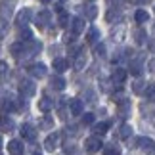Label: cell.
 I'll return each instance as SVG.
<instances>
[{
    "instance_id": "1",
    "label": "cell",
    "mask_w": 155,
    "mask_h": 155,
    "mask_svg": "<svg viewBox=\"0 0 155 155\" xmlns=\"http://www.w3.org/2000/svg\"><path fill=\"white\" fill-rule=\"evenodd\" d=\"M104 147V144H102V138L100 136H90V138H86V142H84V150L88 151V153H96V151H100Z\"/></svg>"
},
{
    "instance_id": "2",
    "label": "cell",
    "mask_w": 155,
    "mask_h": 155,
    "mask_svg": "<svg viewBox=\"0 0 155 155\" xmlns=\"http://www.w3.org/2000/svg\"><path fill=\"white\" fill-rule=\"evenodd\" d=\"M27 71H29L31 77H35V79H42V77H46V73H48V69H46L44 63H31Z\"/></svg>"
},
{
    "instance_id": "3",
    "label": "cell",
    "mask_w": 155,
    "mask_h": 155,
    "mask_svg": "<svg viewBox=\"0 0 155 155\" xmlns=\"http://www.w3.org/2000/svg\"><path fill=\"white\" fill-rule=\"evenodd\" d=\"M31 17H33V12L29 10V8H23V10L19 12V14L15 15V23H17L19 27L25 29V27L29 25V23H31Z\"/></svg>"
},
{
    "instance_id": "4",
    "label": "cell",
    "mask_w": 155,
    "mask_h": 155,
    "mask_svg": "<svg viewBox=\"0 0 155 155\" xmlns=\"http://www.w3.org/2000/svg\"><path fill=\"white\" fill-rule=\"evenodd\" d=\"M35 92H37V86H35L33 81H21L19 82V94L25 98H31L35 96Z\"/></svg>"
},
{
    "instance_id": "5",
    "label": "cell",
    "mask_w": 155,
    "mask_h": 155,
    "mask_svg": "<svg viewBox=\"0 0 155 155\" xmlns=\"http://www.w3.org/2000/svg\"><path fill=\"white\" fill-rule=\"evenodd\" d=\"M136 146H138L142 151H146V153H155V142H153L151 138L142 136V138L136 140Z\"/></svg>"
},
{
    "instance_id": "6",
    "label": "cell",
    "mask_w": 155,
    "mask_h": 155,
    "mask_svg": "<svg viewBox=\"0 0 155 155\" xmlns=\"http://www.w3.org/2000/svg\"><path fill=\"white\" fill-rule=\"evenodd\" d=\"M21 136L25 140H29V142H35V140H37V128H35L31 123L21 124Z\"/></svg>"
},
{
    "instance_id": "7",
    "label": "cell",
    "mask_w": 155,
    "mask_h": 155,
    "mask_svg": "<svg viewBox=\"0 0 155 155\" xmlns=\"http://www.w3.org/2000/svg\"><path fill=\"white\" fill-rule=\"evenodd\" d=\"M58 146H59V132H52L48 138L44 140V150L54 151V150H58Z\"/></svg>"
},
{
    "instance_id": "8",
    "label": "cell",
    "mask_w": 155,
    "mask_h": 155,
    "mask_svg": "<svg viewBox=\"0 0 155 155\" xmlns=\"http://www.w3.org/2000/svg\"><path fill=\"white\" fill-rule=\"evenodd\" d=\"M52 67H54V71H56L58 75H61V73H65V71L69 69V61L63 59V58H56L52 61Z\"/></svg>"
},
{
    "instance_id": "9",
    "label": "cell",
    "mask_w": 155,
    "mask_h": 155,
    "mask_svg": "<svg viewBox=\"0 0 155 155\" xmlns=\"http://www.w3.org/2000/svg\"><path fill=\"white\" fill-rule=\"evenodd\" d=\"M124 79H127V71H124V69L117 67L115 71H113V75H111V82H113L115 86H121L123 82H124Z\"/></svg>"
},
{
    "instance_id": "10",
    "label": "cell",
    "mask_w": 155,
    "mask_h": 155,
    "mask_svg": "<svg viewBox=\"0 0 155 155\" xmlns=\"http://www.w3.org/2000/svg\"><path fill=\"white\" fill-rule=\"evenodd\" d=\"M50 12L48 10H42V12H38V15H37V23H35V25H37L38 29H44L46 25H48L50 23Z\"/></svg>"
},
{
    "instance_id": "11",
    "label": "cell",
    "mask_w": 155,
    "mask_h": 155,
    "mask_svg": "<svg viewBox=\"0 0 155 155\" xmlns=\"http://www.w3.org/2000/svg\"><path fill=\"white\" fill-rule=\"evenodd\" d=\"M69 109H71V115H82V109H84V104L82 100H69Z\"/></svg>"
},
{
    "instance_id": "12",
    "label": "cell",
    "mask_w": 155,
    "mask_h": 155,
    "mask_svg": "<svg viewBox=\"0 0 155 155\" xmlns=\"http://www.w3.org/2000/svg\"><path fill=\"white\" fill-rule=\"evenodd\" d=\"M75 69L77 71H82L84 69V65H86V56H84V50H79L75 54Z\"/></svg>"
},
{
    "instance_id": "13",
    "label": "cell",
    "mask_w": 155,
    "mask_h": 155,
    "mask_svg": "<svg viewBox=\"0 0 155 155\" xmlns=\"http://www.w3.org/2000/svg\"><path fill=\"white\" fill-rule=\"evenodd\" d=\"M14 119H10L8 115H2V119H0V130L2 132H12L14 130Z\"/></svg>"
},
{
    "instance_id": "14",
    "label": "cell",
    "mask_w": 155,
    "mask_h": 155,
    "mask_svg": "<svg viewBox=\"0 0 155 155\" xmlns=\"http://www.w3.org/2000/svg\"><path fill=\"white\" fill-rule=\"evenodd\" d=\"M8 151H10V155H21L23 153V144L19 140H12V142H8Z\"/></svg>"
},
{
    "instance_id": "15",
    "label": "cell",
    "mask_w": 155,
    "mask_h": 155,
    "mask_svg": "<svg viewBox=\"0 0 155 155\" xmlns=\"http://www.w3.org/2000/svg\"><path fill=\"white\" fill-rule=\"evenodd\" d=\"M71 31H73L75 37H77V35H81L82 31H84V19H81V17H75V19L71 21Z\"/></svg>"
},
{
    "instance_id": "16",
    "label": "cell",
    "mask_w": 155,
    "mask_h": 155,
    "mask_svg": "<svg viewBox=\"0 0 155 155\" xmlns=\"http://www.w3.org/2000/svg\"><path fill=\"white\" fill-rule=\"evenodd\" d=\"M38 109L40 111H42V113H50L52 109H54V102H52V100L50 98H40L38 100Z\"/></svg>"
},
{
    "instance_id": "17",
    "label": "cell",
    "mask_w": 155,
    "mask_h": 155,
    "mask_svg": "<svg viewBox=\"0 0 155 155\" xmlns=\"http://www.w3.org/2000/svg\"><path fill=\"white\" fill-rule=\"evenodd\" d=\"M50 86L54 88V90H63V88H65V79L59 77V75L52 77V79H50Z\"/></svg>"
},
{
    "instance_id": "18",
    "label": "cell",
    "mask_w": 155,
    "mask_h": 155,
    "mask_svg": "<svg viewBox=\"0 0 155 155\" xmlns=\"http://www.w3.org/2000/svg\"><path fill=\"white\" fill-rule=\"evenodd\" d=\"M94 136H104L107 130H109V123L104 121V123H98V124H94Z\"/></svg>"
},
{
    "instance_id": "19",
    "label": "cell",
    "mask_w": 155,
    "mask_h": 155,
    "mask_svg": "<svg viewBox=\"0 0 155 155\" xmlns=\"http://www.w3.org/2000/svg\"><path fill=\"white\" fill-rule=\"evenodd\" d=\"M10 15H12V6L6 4V2H2V4H0V21L10 19Z\"/></svg>"
},
{
    "instance_id": "20",
    "label": "cell",
    "mask_w": 155,
    "mask_h": 155,
    "mask_svg": "<svg viewBox=\"0 0 155 155\" xmlns=\"http://www.w3.org/2000/svg\"><path fill=\"white\" fill-rule=\"evenodd\" d=\"M82 10H84V17H86V19H90V21H92V19H96V15H98V8H96L94 4L84 6Z\"/></svg>"
},
{
    "instance_id": "21",
    "label": "cell",
    "mask_w": 155,
    "mask_h": 155,
    "mask_svg": "<svg viewBox=\"0 0 155 155\" xmlns=\"http://www.w3.org/2000/svg\"><path fill=\"white\" fill-rule=\"evenodd\" d=\"M98 40H100V31L96 27H92L90 31H88V35H86V42L88 44H96Z\"/></svg>"
},
{
    "instance_id": "22",
    "label": "cell",
    "mask_w": 155,
    "mask_h": 155,
    "mask_svg": "<svg viewBox=\"0 0 155 155\" xmlns=\"http://www.w3.org/2000/svg\"><path fill=\"white\" fill-rule=\"evenodd\" d=\"M104 155H121V147L117 144H107L104 146Z\"/></svg>"
},
{
    "instance_id": "23",
    "label": "cell",
    "mask_w": 155,
    "mask_h": 155,
    "mask_svg": "<svg viewBox=\"0 0 155 155\" xmlns=\"http://www.w3.org/2000/svg\"><path fill=\"white\" fill-rule=\"evenodd\" d=\"M130 136H132V127H130V124H123L121 130H119V138H121V140H128Z\"/></svg>"
},
{
    "instance_id": "24",
    "label": "cell",
    "mask_w": 155,
    "mask_h": 155,
    "mask_svg": "<svg viewBox=\"0 0 155 155\" xmlns=\"http://www.w3.org/2000/svg\"><path fill=\"white\" fill-rule=\"evenodd\" d=\"M144 96H146V100H150V102H155V82H147Z\"/></svg>"
},
{
    "instance_id": "25",
    "label": "cell",
    "mask_w": 155,
    "mask_h": 155,
    "mask_svg": "<svg viewBox=\"0 0 155 155\" xmlns=\"http://www.w3.org/2000/svg\"><path fill=\"white\" fill-rule=\"evenodd\" d=\"M140 71H142V58L132 59V61H130V73H132V75H140Z\"/></svg>"
},
{
    "instance_id": "26",
    "label": "cell",
    "mask_w": 155,
    "mask_h": 155,
    "mask_svg": "<svg viewBox=\"0 0 155 155\" xmlns=\"http://www.w3.org/2000/svg\"><path fill=\"white\" fill-rule=\"evenodd\" d=\"M134 19L138 21V23H146L147 19H150V14H147L146 10H138V12L134 14Z\"/></svg>"
},
{
    "instance_id": "27",
    "label": "cell",
    "mask_w": 155,
    "mask_h": 155,
    "mask_svg": "<svg viewBox=\"0 0 155 155\" xmlns=\"http://www.w3.org/2000/svg\"><path fill=\"white\" fill-rule=\"evenodd\" d=\"M0 109L4 111V115H6V111H12V109H15V105H14V100H2V102H0Z\"/></svg>"
},
{
    "instance_id": "28",
    "label": "cell",
    "mask_w": 155,
    "mask_h": 155,
    "mask_svg": "<svg viewBox=\"0 0 155 155\" xmlns=\"http://www.w3.org/2000/svg\"><path fill=\"white\" fill-rule=\"evenodd\" d=\"M146 86H147V82H144V81H136L134 84H132V90H134L136 94H144V92H146Z\"/></svg>"
},
{
    "instance_id": "29",
    "label": "cell",
    "mask_w": 155,
    "mask_h": 155,
    "mask_svg": "<svg viewBox=\"0 0 155 155\" xmlns=\"http://www.w3.org/2000/svg\"><path fill=\"white\" fill-rule=\"evenodd\" d=\"M134 37H136V42H138V44H144L146 42V31H144V29H136Z\"/></svg>"
},
{
    "instance_id": "30",
    "label": "cell",
    "mask_w": 155,
    "mask_h": 155,
    "mask_svg": "<svg viewBox=\"0 0 155 155\" xmlns=\"http://www.w3.org/2000/svg\"><path fill=\"white\" fill-rule=\"evenodd\" d=\"M19 38H21V42H23V40H25V42H31V40H33V35H31V31L23 29V31L19 33Z\"/></svg>"
},
{
    "instance_id": "31",
    "label": "cell",
    "mask_w": 155,
    "mask_h": 155,
    "mask_svg": "<svg viewBox=\"0 0 155 155\" xmlns=\"http://www.w3.org/2000/svg\"><path fill=\"white\" fill-rule=\"evenodd\" d=\"M54 127V119L52 117H44L42 121H40V128H52Z\"/></svg>"
},
{
    "instance_id": "32",
    "label": "cell",
    "mask_w": 155,
    "mask_h": 155,
    "mask_svg": "<svg viewBox=\"0 0 155 155\" xmlns=\"http://www.w3.org/2000/svg\"><path fill=\"white\" fill-rule=\"evenodd\" d=\"M59 25H61V27L71 25V23H69V14H65V12H63V14H59Z\"/></svg>"
},
{
    "instance_id": "33",
    "label": "cell",
    "mask_w": 155,
    "mask_h": 155,
    "mask_svg": "<svg viewBox=\"0 0 155 155\" xmlns=\"http://www.w3.org/2000/svg\"><path fill=\"white\" fill-rule=\"evenodd\" d=\"M8 69H10L8 63H6V61H0V81H2L6 75H8Z\"/></svg>"
},
{
    "instance_id": "34",
    "label": "cell",
    "mask_w": 155,
    "mask_h": 155,
    "mask_svg": "<svg viewBox=\"0 0 155 155\" xmlns=\"http://www.w3.org/2000/svg\"><path fill=\"white\" fill-rule=\"evenodd\" d=\"M94 52H96V56H98V58H104V56H105V46H104V44H96Z\"/></svg>"
},
{
    "instance_id": "35",
    "label": "cell",
    "mask_w": 155,
    "mask_h": 155,
    "mask_svg": "<svg viewBox=\"0 0 155 155\" xmlns=\"http://www.w3.org/2000/svg\"><path fill=\"white\" fill-rule=\"evenodd\" d=\"M82 123H84V124H92V123H94V115H92V113H84Z\"/></svg>"
},
{
    "instance_id": "36",
    "label": "cell",
    "mask_w": 155,
    "mask_h": 155,
    "mask_svg": "<svg viewBox=\"0 0 155 155\" xmlns=\"http://www.w3.org/2000/svg\"><path fill=\"white\" fill-rule=\"evenodd\" d=\"M147 67H150V71H151V73L155 75V59H151V61L147 63Z\"/></svg>"
},
{
    "instance_id": "37",
    "label": "cell",
    "mask_w": 155,
    "mask_h": 155,
    "mask_svg": "<svg viewBox=\"0 0 155 155\" xmlns=\"http://www.w3.org/2000/svg\"><path fill=\"white\" fill-rule=\"evenodd\" d=\"M140 2H142V4H147V2H151V0H140Z\"/></svg>"
},
{
    "instance_id": "38",
    "label": "cell",
    "mask_w": 155,
    "mask_h": 155,
    "mask_svg": "<svg viewBox=\"0 0 155 155\" xmlns=\"http://www.w3.org/2000/svg\"><path fill=\"white\" fill-rule=\"evenodd\" d=\"M0 147H2V136H0Z\"/></svg>"
},
{
    "instance_id": "39",
    "label": "cell",
    "mask_w": 155,
    "mask_h": 155,
    "mask_svg": "<svg viewBox=\"0 0 155 155\" xmlns=\"http://www.w3.org/2000/svg\"><path fill=\"white\" fill-rule=\"evenodd\" d=\"M42 2H44V4H46V2H52V0H42Z\"/></svg>"
},
{
    "instance_id": "40",
    "label": "cell",
    "mask_w": 155,
    "mask_h": 155,
    "mask_svg": "<svg viewBox=\"0 0 155 155\" xmlns=\"http://www.w3.org/2000/svg\"><path fill=\"white\" fill-rule=\"evenodd\" d=\"M132 2H140V0H132Z\"/></svg>"
},
{
    "instance_id": "41",
    "label": "cell",
    "mask_w": 155,
    "mask_h": 155,
    "mask_svg": "<svg viewBox=\"0 0 155 155\" xmlns=\"http://www.w3.org/2000/svg\"><path fill=\"white\" fill-rule=\"evenodd\" d=\"M88 2H92V0H88Z\"/></svg>"
},
{
    "instance_id": "42",
    "label": "cell",
    "mask_w": 155,
    "mask_h": 155,
    "mask_svg": "<svg viewBox=\"0 0 155 155\" xmlns=\"http://www.w3.org/2000/svg\"><path fill=\"white\" fill-rule=\"evenodd\" d=\"M0 155H2V153H0Z\"/></svg>"
},
{
    "instance_id": "43",
    "label": "cell",
    "mask_w": 155,
    "mask_h": 155,
    "mask_svg": "<svg viewBox=\"0 0 155 155\" xmlns=\"http://www.w3.org/2000/svg\"><path fill=\"white\" fill-rule=\"evenodd\" d=\"M153 29H155V27H153Z\"/></svg>"
}]
</instances>
